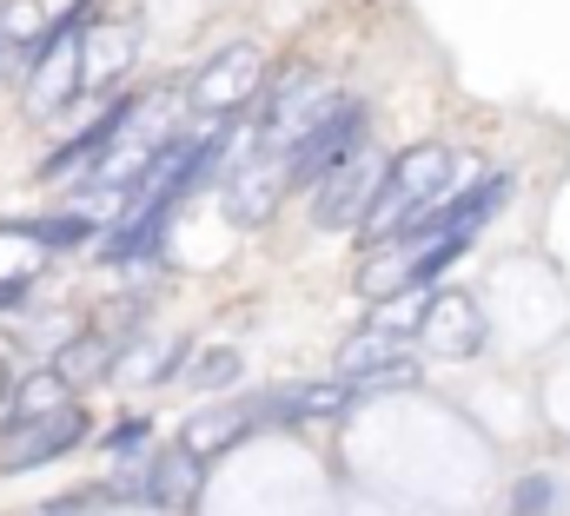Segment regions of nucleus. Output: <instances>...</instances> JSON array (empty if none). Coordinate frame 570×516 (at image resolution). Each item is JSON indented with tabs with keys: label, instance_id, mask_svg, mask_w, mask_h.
<instances>
[{
	"label": "nucleus",
	"instance_id": "1",
	"mask_svg": "<svg viewBox=\"0 0 570 516\" xmlns=\"http://www.w3.org/2000/svg\"><path fill=\"white\" fill-rule=\"evenodd\" d=\"M444 192H451V152H444V146H405V152L385 166L379 199H372V212H365V226H358V232H365L372 246H385L399 226L425 219Z\"/></svg>",
	"mask_w": 570,
	"mask_h": 516
},
{
	"label": "nucleus",
	"instance_id": "2",
	"mask_svg": "<svg viewBox=\"0 0 570 516\" xmlns=\"http://www.w3.org/2000/svg\"><path fill=\"white\" fill-rule=\"evenodd\" d=\"M87 20H94V0H73V7L47 27L40 60H33V73H27V113H33V120H53V113L80 93V33H87Z\"/></svg>",
	"mask_w": 570,
	"mask_h": 516
},
{
	"label": "nucleus",
	"instance_id": "3",
	"mask_svg": "<svg viewBox=\"0 0 570 516\" xmlns=\"http://www.w3.org/2000/svg\"><path fill=\"white\" fill-rule=\"evenodd\" d=\"M259 87H266V60H259V47H253V40H233L226 53H213V60L193 73L186 107L206 113V120H233L246 100H259Z\"/></svg>",
	"mask_w": 570,
	"mask_h": 516
},
{
	"label": "nucleus",
	"instance_id": "4",
	"mask_svg": "<svg viewBox=\"0 0 570 516\" xmlns=\"http://www.w3.org/2000/svg\"><path fill=\"white\" fill-rule=\"evenodd\" d=\"M379 179H385V159L372 152V139L358 152H345L318 186H312V226L325 232H345V226H365L372 199H379Z\"/></svg>",
	"mask_w": 570,
	"mask_h": 516
},
{
	"label": "nucleus",
	"instance_id": "5",
	"mask_svg": "<svg viewBox=\"0 0 570 516\" xmlns=\"http://www.w3.org/2000/svg\"><path fill=\"white\" fill-rule=\"evenodd\" d=\"M199 477H206V457H193L186 444L179 450H146L134 477H114L107 484V504L134 497V504H153V510H193Z\"/></svg>",
	"mask_w": 570,
	"mask_h": 516
},
{
	"label": "nucleus",
	"instance_id": "6",
	"mask_svg": "<svg viewBox=\"0 0 570 516\" xmlns=\"http://www.w3.org/2000/svg\"><path fill=\"white\" fill-rule=\"evenodd\" d=\"M365 146V107L358 100H332L312 127H305V139L292 146V186H318L345 152H358Z\"/></svg>",
	"mask_w": 570,
	"mask_h": 516
},
{
	"label": "nucleus",
	"instance_id": "7",
	"mask_svg": "<svg viewBox=\"0 0 570 516\" xmlns=\"http://www.w3.org/2000/svg\"><path fill=\"white\" fill-rule=\"evenodd\" d=\"M87 437V417H80V404H60V410H47V417H27V424H7V437H0V470H40V464H53V457H67L73 444Z\"/></svg>",
	"mask_w": 570,
	"mask_h": 516
},
{
	"label": "nucleus",
	"instance_id": "8",
	"mask_svg": "<svg viewBox=\"0 0 570 516\" xmlns=\"http://www.w3.org/2000/svg\"><path fill=\"white\" fill-rule=\"evenodd\" d=\"M285 186H292V152L279 146H259V159L233 166V186H226V219L233 226H266L279 212Z\"/></svg>",
	"mask_w": 570,
	"mask_h": 516
},
{
	"label": "nucleus",
	"instance_id": "9",
	"mask_svg": "<svg viewBox=\"0 0 570 516\" xmlns=\"http://www.w3.org/2000/svg\"><path fill=\"white\" fill-rule=\"evenodd\" d=\"M419 345L431 358H478L484 351V311L471 291H431L425 318H419Z\"/></svg>",
	"mask_w": 570,
	"mask_h": 516
},
{
	"label": "nucleus",
	"instance_id": "10",
	"mask_svg": "<svg viewBox=\"0 0 570 516\" xmlns=\"http://www.w3.org/2000/svg\"><path fill=\"white\" fill-rule=\"evenodd\" d=\"M140 60V20H114L80 33V87L87 93H114V80Z\"/></svg>",
	"mask_w": 570,
	"mask_h": 516
},
{
	"label": "nucleus",
	"instance_id": "11",
	"mask_svg": "<svg viewBox=\"0 0 570 516\" xmlns=\"http://www.w3.org/2000/svg\"><path fill=\"white\" fill-rule=\"evenodd\" d=\"M127 120H134V100H114V107H107V113H100L94 127H87L80 139H73V146H60V152L47 159V179H67V172H80L87 159L100 166V159H107V152L120 146V132H127Z\"/></svg>",
	"mask_w": 570,
	"mask_h": 516
},
{
	"label": "nucleus",
	"instance_id": "12",
	"mask_svg": "<svg viewBox=\"0 0 570 516\" xmlns=\"http://www.w3.org/2000/svg\"><path fill=\"white\" fill-rule=\"evenodd\" d=\"M246 430H253V410H246V404H206V410L179 430V444H186L193 457H206V464H213V457H226Z\"/></svg>",
	"mask_w": 570,
	"mask_h": 516
},
{
	"label": "nucleus",
	"instance_id": "13",
	"mask_svg": "<svg viewBox=\"0 0 570 516\" xmlns=\"http://www.w3.org/2000/svg\"><path fill=\"white\" fill-rule=\"evenodd\" d=\"M392 365H405V331H392V325H365L338 345V378H372Z\"/></svg>",
	"mask_w": 570,
	"mask_h": 516
},
{
	"label": "nucleus",
	"instance_id": "14",
	"mask_svg": "<svg viewBox=\"0 0 570 516\" xmlns=\"http://www.w3.org/2000/svg\"><path fill=\"white\" fill-rule=\"evenodd\" d=\"M53 371H60V378H67L73 390L94 385V378H107V371H114V345H107L100 331H80V338H67V345H60Z\"/></svg>",
	"mask_w": 570,
	"mask_h": 516
},
{
	"label": "nucleus",
	"instance_id": "15",
	"mask_svg": "<svg viewBox=\"0 0 570 516\" xmlns=\"http://www.w3.org/2000/svg\"><path fill=\"white\" fill-rule=\"evenodd\" d=\"M73 397V385L60 378V371H33L27 385H13V410H7V424H27V417H47V410H60Z\"/></svg>",
	"mask_w": 570,
	"mask_h": 516
},
{
	"label": "nucleus",
	"instance_id": "16",
	"mask_svg": "<svg viewBox=\"0 0 570 516\" xmlns=\"http://www.w3.org/2000/svg\"><path fill=\"white\" fill-rule=\"evenodd\" d=\"M558 504H564V484L544 477V470H531V477L511 484V516H551Z\"/></svg>",
	"mask_w": 570,
	"mask_h": 516
},
{
	"label": "nucleus",
	"instance_id": "17",
	"mask_svg": "<svg viewBox=\"0 0 570 516\" xmlns=\"http://www.w3.org/2000/svg\"><path fill=\"white\" fill-rule=\"evenodd\" d=\"M239 351H206V358H193V385L199 390H226V385H239Z\"/></svg>",
	"mask_w": 570,
	"mask_h": 516
},
{
	"label": "nucleus",
	"instance_id": "18",
	"mask_svg": "<svg viewBox=\"0 0 570 516\" xmlns=\"http://www.w3.org/2000/svg\"><path fill=\"white\" fill-rule=\"evenodd\" d=\"M27 232H33L47 252H60V246H80V239L94 232V219H87V212H67V219H40V226H27Z\"/></svg>",
	"mask_w": 570,
	"mask_h": 516
},
{
	"label": "nucleus",
	"instance_id": "19",
	"mask_svg": "<svg viewBox=\"0 0 570 516\" xmlns=\"http://www.w3.org/2000/svg\"><path fill=\"white\" fill-rule=\"evenodd\" d=\"M146 437H153V430H146V424H120V430H114V437H107V450H114V457H134V450H140Z\"/></svg>",
	"mask_w": 570,
	"mask_h": 516
},
{
	"label": "nucleus",
	"instance_id": "20",
	"mask_svg": "<svg viewBox=\"0 0 570 516\" xmlns=\"http://www.w3.org/2000/svg\"><path fill=\"white\" fill-rule=\"evenodd\" d=\"M87 497H100V504H107V484H100V490H80V497H60V504H47L40 516H80V504H87Z\"/></svg>",
	"mask_w": 570,
	"mask_h": 516
},
{
	"label": "nucleus",
	"instance_id": "21",
	"mask_svg": "<svg viewBox=\"0 0 570 516\" xmlns=\"http://www.w3.org/2000/svg\"><path fill=\"white\" fill-rule=\"evenodd\" d=\"M0 397H13V385H7V365H0Z\"/></svg>",
	"mask_w": 570,
	"mask_h": 516
}]
</instances>
